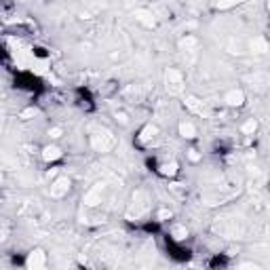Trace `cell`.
<instances>
[{
  "label": "cell",
  "mask_w": 270,
  "mask_h": 270,
  "mask_svg": "<svg viewBox=\"0 0 270 270\" xmlns=\"http://www.w3.org/2000/svg\"><path fill=\"white\" fill-rule=\"evenodd\" d=\"M152 167H154V171L158 173V176L169 178V180L176 178L178 173H180V163L173 161V158H163V161L154 158V161H152Z\"/></svg>",
  "instance_id": "6da1fadb"
},
{
  "label": "cell",
  "mask_w": 270,
  "mask_h": 270,
  "mask_svg": "<svg viewBox=\"0 0 270 270\" xmlns=\"http://www.w3.org/2000/svg\"><path fill=\"white\" fill-rule=\"evenodd\" d=\"M156 139H158V127H156V125H146V127H141L139 133H137V137H135V141H137L139 148H150V146H154Z\"/></svg>",
  "instance_id": "7a4b0ae2"
},
{
  "label": "cell",
  "mask_w": 270,
  "mask_h": 270,
  "mask_svg": "<svg viewBox=\"0 0 270 270\" xmlns=\"http://www.w3.org/2000/svg\"><path fill=\"white\" fill-rule=\"evenodd\" d=\"M26 270H46V253L43 249L30 251L26 258Z\"/></svg>",
  "instance_id": "3957f363"
},
{
  "label": "cell",
  "mask_w": 270,
  "mask_h": 270,
  "mask_svg": "<svg viewBox=\"0 0 270 270\" xmlns=\"http://www.w3.org/2000/svg\"><path fill=\"white\" fill-rule=\"evenodd\" d=\"M91 144H93V148L97 150V152H108V150L114 146V137H112V135H110L108 131L95 133L93 137H91Z\"/></svg>",
  "instance_id": "277c9868"
},
{
  "label": "cell",
  "mask_w": 270,
  "mask_h": 270,
  "mask_svg": "<svg viewBox=\"0 0 270 270\" xmlns=\"http://www.w3.org/2000/svg\"><path fill=\"white\" fill-rule=\"evenodd\" d=\"M167 89L171 93L184 91V76H181V72H178V70H173V68L167 72Z\"/></svg>",
  "instance_id": "5b68a950"
},
{
  "label": "cell",
  "mask_w": 270,
  "mask_h": 270,
  "mask_svg": "<svg viewBox=\"0 0 270 270\" xmlns=\"http://www.w3.org/2000/svg\"><path fill=\"white\" fill-rule=\"evenodd\" d=\"M70 184H72V181H70L66 176H61V178H57L51 184V188H49V194L51 196H55V198H61V196H66L68 194V190H70Z\"/></svg>",
  "instance_id": "8992f818"
},
{
  "label": "cell",
  "mask_w": 270,
  "mask_h": 270,
  "mask_svg": "<svg viewBox=\"0 0 270 270\" xmlns=\"http://www.w3.org/2000/svg\"><path fill=\"white\" fill-rule=\"evenodd\" d=\"M224 101H226L230 108H241V106L245 104V93H243L241 89H232V91L226 93Z\"/></svg>",
  "instance_id": "52a82bcc"
},
{
  "label": "cell",
  "mask_w": 270,
  "mask_h": 270,
  "mask_svg": "<svg viewBox=\"0 0 270 270\" xmlns=\"http://www.w3.org/2000/svg\"><path fill=\"white\" fill-rule=\"evenodd\" d=\"M61 156H63V152H61L59 146L51 144V146H45L43 148V161L45 163H55V161H59Z\"/></svg>",
  "instance_id": "ba28073f"
},
{
  "label": "cell",
  "mask_w": 270,
  "mask_h": 270,
  "mask_svg": "<svg viewBox=\"0 0 270 270\" xmlns=\"http://www.w3.org/2000/svg\"><path fill=\"white\" fill-rule=\"evenodd\" d=\"M180 135H181L184 139H194L196 135H198L196 125H194L192 121H181V123H180Z\"/></svg>",
  "instance_id": "9c48e42d"
},
{
  "label": "cell",
  "mask_w": 270,
  "mask_h": 270,
  "mask_svg": "<svg viewBox=\"0 0 270 270\" xmlns=\"http://www.w3.org/2000/svg\"><path fill=\"white\" fill-rule=\"evenodd\" d=\"M99 186H101V184H97V188L89 190V194H87V198H85V203L91 205V207H95V205L101 203V192H104V188H99Z\"/></svg>",
  "instance_id": "30bf717a"
},
{
  "label": "cell",
  "mask_w": 270,
  "mask_h": 270,
  "mask_svg": "<svg viewBox=\"0 0 270 270\" xmlns=\"http://www.w3.org/2000/svg\"><path fill=\"white\" fill-rule=\"evenodd\" d=\"M256 131H258V121H256V118H249V121L245 123V127H243V133L245 135H253Z\"/></svg>",
  "instance_id": "8fae6325"
},
{
  "label": "cell",
  "mask_w": 270,
  "mask_h": 270,
  "mask_svg": "<svg viewBox=\"0 0 270 270\" xmlns=\"http://www.w3.org/2000/svg\"><path fill=\"white\" fill-rule=\"evenodd\" d=\"M61 133H63V129H61V127H53V129L49 131V135H51L53 139H59V137H61Z\"/></svg>",
  "instance_id": "7c38bea8"
},
{
  "label": "cell",
  "mask_w": 270,
  "mask_h": 270,
  "mask_svg": "<svg viewBox=\"0 0 270 270\" xmlns=\"http://www.w3.org/2000/svg\"><path fill=\"white\" fill-rule=\"evenodd\" d=\"M188 158L192 163H196V161H201V158H203V154H196V150L192 148V150H188Z\"/></svg>",
  "instance_id": "4fadbf2b"
},
{
  "label": "cell",
  "mask_w": 270,
  "mask_h": 270,
  "mask_svg": "<svg viewBox=\"0 0 270 270\" xmlns=\"http://www.w3.org/2000/svg\"><path fill=\"white\" fill-rule=\"evenodd\" d=\"M239 270H260V268H258L256 264H241Z\"/></svg>",
  "instance_id": "5bb4252c"
},
{
  "label": "cell",
  "mask_w": 270,
  "mask_h": 270,
  "mask_svg": "<svg viewBox=\"0 0 270 270\" xmlns=\"http://www.w3.org/2000/svg\"><path fill=\"white\" fill-rule=\"evenodd\" d=\"M0 184H2V171H0Z\"/></svg>",
  "instance_id": "9a60e30c"
}]
</instances>
